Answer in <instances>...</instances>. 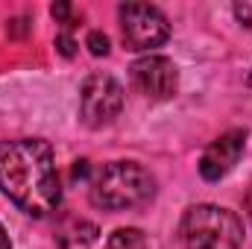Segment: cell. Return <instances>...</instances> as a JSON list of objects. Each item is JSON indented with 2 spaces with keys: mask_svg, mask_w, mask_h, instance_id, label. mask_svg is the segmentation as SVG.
<instances>
[{
  "mask_svg": "<svg viewBox=\"0 0 252 249\" xmlns=\"http://www.w3.org/2000/svg\"><path fill=\"white\" fill-rule=\"evenodd\" d=\"M247 85H250V88H252V70H250V76H247Z\"/></svg>",
  "mask_w": 252,
  "mask_h": 249,
  "instance_id": "ac0fdd59",
  "label": "cell"
},
{
  "mask_svg": "<svg viewBox=\"0 0 252 249\" xmlns=\"http://www.w3.org/2000/svg\"><path fill=\"white\" fill-rule=\"evenodd\" d=\"M244 214H247V220L252 223V187L244 193Z\"/></svg>",
  "mask_w": 252,
  "mask_h": 249,
  "instance_id": "2e32d148",
  "label": "cell"
},
{
  "mask_svg": "<svg viewBox=\"0 0 252 249\" xmlns=\"http://www.w3.org/2000/svg\"><path fill=\"white\" fill-rule=\"evenodd\" d=\"M235 15H238V21H244V27H252V9L250 6L235 3Z\"/></svg>",
  "mask_w": 252,
  "mask_h": 249,
  "instance_id": "9a60e30c",
  "label": "cell"
},
{
  "mask_svg": "<svg viewBox=\"0 0 252 249\" xmlns=\"http://www.w3.org/2000/svg\"><path fill=\"white\" fill-rule=\"evenodd\" d=\"M118 21H121V35H124L126 50L150 56L156 47H161L170 38L167 15L158 6H150V3H121Z\"/></svg>",
  "mask_w": 252,
  "mask_h": 249,
  "instance_id": "277c9868",
  "label": "cell"
},
{
  "mask_svg": "<svg viewBox=\"0 0 252 249\" xmlns=\"http://www.w3.org/2000/svg\"><path fill=\"white\" fill-rule=\"evenodd\" d=\"M179 241L182 249H241L244 223L223 205L199 202L185 208L179 220Z\"/></svg>",
  "mask_w": 252,
  "mask_h": 249,
  "instance_id": "3957f363",
  "label": "cell"
},
{
  "mask_svg": "<svg viewBox=\"0 0 252 249\" xmlns=\"http://www.w3.org/2000/svg\"><path fill=\"white\" fill-rule=\"evenodd\" d=\"M56 50L62 53L64 59H70V56L76 53V41H73L70 32H59V35H56Z\"/></svg>",
  "mask_w": 252,
  "mask_h": 249,
  "instance_id": "8fae6325",
  "label": "cell"
},
{
  "mask_svg": "<svg viewBox=\"0 0 252 249\" xmlns=\"http://www.w3.org/2000/svg\"><path fill=\"white\" fill-rule=\"evenodd\" d=\"M156 196V176L138 161H109L91 179L88 199L103 211L141 208Z\"/></svg>",
  "mask_w": 252,
  "mask_h": 249,
  "instance_id": "7a4b0ae2",
  "label": "cell"
},
{
  "mask_svg": "<svg viewBox=\"0 0 252 249\" xmlns=\"http://www.w3.org/2000/svg\"><path fill=\"white\" fill-rule=\"evenodd\" d=\"M124 85L112 73L97 70L79 88V118L91 129H103V126L115 124V118L124 112Z\"/></svg>",
  "mask_w": 252,
  "mask_h": 249,
  "instance_id": "5b68a950",
  "label": "cell"
},
{
  "mask_svg": "<svg viewBox=\"0 0 252 249\" xmlns=\"http://www.w3.org/2000/svg\"><path fill=\"white\" fill-rule=\"evenodd\" d=\"M129 79L135 85L138 94H144L147 100H170L179 91V67L167 56H144L129 67Z\"/></svg>",
  "mask_w": 252,
  "mask_h": 249,
  "instance_id": "8992f818",
  "label": "cell"
},
{
  "mask_svg": "<svg viewBox=\"0 0 252 249\" xmlns=\"http://www.w3.org/2000/svg\"><path fill=\"white\" fill-rule=\"evenodd\" d=\"M147 235L135 226H126V229H115L112 238H109V249H147Z\"/></svg>",
  "mask_w": 252,
  "mask_h": 249,
  "instance_id": "9c48e42d",
  "label": "cell"
},
{
  "mask_svg": "<svg viewBox=\"0 0 252 249\" xmlns=\"http://www.w3.org/2000/svg\"><path fill=\"white\" fill-rule=\"evenodd\" d=\"M0 190L30 217H47L62 205L53 147L44 138L0 141Z\"/></svg>",
  "mask_w": 252,
  "mask_h": 249,
  "instance_id": "6da1fadb",
  "label": "cell"
},
{
  "mask_svg": "<svg viewBox=\"0 0 252 249\" xmlns=\"http://www.w3.org/2000/svg\"><path fill=\"white\" fill-rule=\"evenodd\" d=\"M50 12H53L56 24H62V27H64V32L73 27V24H70V3H53V9H50Z\"/></svg>",
  "mask_w": 252,
  "mask_h": 249,
  "instance_id": "7c38bea8",
  "label": "cell"
},
{
  "mask_svg": "<svg viewBox=\"0 0 252 249\" xmlns=\"http://www.w3.org/2000/svg\"><path fill=\"white\" fill-rule=\"evenodd\" d=\"M88 173H91V164H88V158H79V161H73V170H70L73 182H79V179H88Z\"/></svg>",
  "mask_w": 252,
  "mask_h": 249,
  "instance_id": "5bb4252c",
  "label": "cell"
},
{
  "mask_svg": "<svg viewBox=\"0 0 252 249\" xmlns=\"http://www.w3.org/2000/svg\"><path fill=\"white\" fill-rule=\"evenodd\" d=\"M97 241V226L88 220H70L59 232V249H91Z\"/></svg>",
  "mask_w": 252,
  "mask_h": 249,
  "instance_id": "ba28073f",
  "label": "cell"
},
{
  "mask_svg": "<svg viewBox=\"0 0 252 249\" xmlns=\"http://www.w3.org/2000/svg\"><path fill=\"white\" fill-rule=\"evenodd\" d=\"M27 30H30V24H27L24 18H15V21H9V24H6V32H9L12 38H21Z\"/></svg>",
  "mask_w": 252,
  "mask_h": 249,
  "instance_id": "4fadbf2b",
  "label": "cell"
},
{
  "mask_svg": "<svg viewBox=\"0 0 252 249\" xmlns=\"http://www.w3.org/2000/svg\"><path fill=\"white\" fill-rule=\"evenodd\" d=\"M85 47H88V53H91V56H109L112 41H109V35H106V32L91 30V32L85 35Z\"/></svg>",
  "mask_w": 252,
  "mask_h": 249,
  "instance_id": "30bf717a",
  "label": "cell"
},
{
  "mask_svg": "<svg viewBox=\"0 0 252 249\" xmlns=\"http://www.w3.org/2000/svg\"><path fill=\"white\" fill-rule=\"evenodd\" d=\"M244 150H247V129H229V132H223L220 138H214L205 147V153L199 158V176L205 182L226 179L235 170V164L241 161Z\"/></svg>",
  "mask_w": 252,
  "mask_h": 249,
  "instance_id": "52a82bcc",
  "label": "cell"
},
{
  "mask_svg": "<svg viewBox=\"0 0 252 249\" xmlns=\"http://www.w3.org/2000/svg\"><path fill=\"white\" fill-rule=\"evenodd\" d=\"M0 249H12V241H9V235H6L3 226H0Z\"/></svg>",
  "mask_w": 252,
  "mask_h": 249,
  "instance_id": "e0dca14e",
  "label": "cell"
}]
</instances>
